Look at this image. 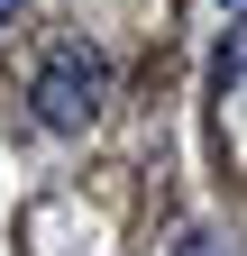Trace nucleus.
<instances>
[{
  "label": "nucleus",
  "mask_w": 247,
  "mask_h": 256,
  "mask_svg": "<svg viewBox=\"0 0 247 256\" xmlns=\"http://www.w3.org/2000/svg\"><path fill=\"white\" fill-rule=\"evenodd\" d=\"M220 10H247V0H220Z\"/></svg>",
  "instance_id": "4"
},
{
  "label": "nucleus",
  "mask_w": 247,
  "mask_h": 256,
  "mask_svg": "<svg viewBox=\"0 0 247 256\" xmlns=\"http://www.w3.org/2000/svg\"><path fill=\"white\" fill-rule=\"evenodd\" d=\"M10 18H18V0H0V28H10Z\"/></svg>",
  "instance_id": "3"
},
{
  "label": "nucleus",
  "mask_w": 247,
  "mask_h": 256,
  "mask_svg": "<svg viewBox=\"0 0 247 256\" xmlns=\"http://www.w3.org/2000/svg\"><path fill=\"white\" fill-rule=\"evenodd\" d=\"M174 256H229V247L210 238V229H183V238H174Z\"/></svg>",
  "instance_id": "2"
},
{
  "label": "nucleus",
  "mask_w": 247,
  "mask_h": 256,
  "mask_svg": "<svg viewBox=\"0 0 247 256\" xmlns=\"http://www.w3.org/2000/svg\"><path fill=\"white\" fill-rule=\"evenodd\" d=\"M28 101H37V119L55 128V138L92 128V119H101V101H110V55H101V46H82V37L46 46L37 82H28Z\"/></svg>",
  "instance_id": "1"
}]
</instances>
